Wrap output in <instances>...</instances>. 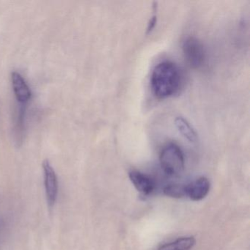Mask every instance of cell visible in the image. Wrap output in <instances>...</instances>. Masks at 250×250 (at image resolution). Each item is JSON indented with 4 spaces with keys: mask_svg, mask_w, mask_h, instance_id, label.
Masks as SVG:
<instances>
[{
    "mask_svg": "<svg viewBox=\"0 0 250 250\" xmlns=\"http://www.w3.org/2000/svg\"><path fill=\"white\" fill-rule=\"evenodd\" d=\"M129 178L131 183L140 192L149 194L154 190L155 183L148 175L137 170L129 172Z\"/></svg>",
    "mask_w": 250,
    "mask_h": 250,
    "instance_id": "52a82bcc",
    "label": "cell"
},
{
    "mask_svg": "<svg viewBox=\"0 0 250 250\" xmlns=\"http://www.w3.org/2000/svg\"><path fill=\"white\" fill-rule=\"evenodd\" d=\"M164 193L168 197L181 198L186 197V186L181 184H169L164 189Z\"/></svg>",
    "mask_w": 250,
    "mask_h": 250,
    "instance_id": "30bf717a",
    "label": "cell"
},
{
    "mask_svg": "<svg viewBox=\"0 0 250 250\" xmlns=\"http://www.w3.org/2000/svg\"><path fill=\"white\" fill-rule=\"evenodd\" d=\"M156 21H157V17L156 16H153L150 20V22H149L148 26H147V33H150L152 31L153 28H154L155 25H156Z\"/></svg>",
    "mask_w": 250,
    "mask_h": 250,
    "instance_id": "7c38bea8",
    "label": "cell"
},
{
    "mask_svg": "<svg viewBox=\"0 0 250 250\" xmlns=\"http://www.w3.org/2000/svg\"><path fill=\"white\" fill-rule=\"evenodd\" d=\"M5 229H6V222H5V219L0 217V247L3 241Z\"/></svg>",
    "mask_w": 250,
    "mask_h": 250,
    "instance_id": "8fae6325",
    "label": "cell"
},
{
    "mask_svg": "<svg viewBox=\"0 0 250 250\" xmlns=\"http://www.w3.org/2000/svg\"><path fill=\"white\" fill-rule=\"evenodd\" d=\"M43 168L46 198H47L49 207H52L56 203L57 199H58V177H57L55 169L47 159L43 162Z\"/></svg>",
    "mask_w": 250,
    "mask_h": 250,
    "instance_id": "277c9868",
    "label": "cell"
},
{
    "mask_svg": "<svg viewBox=\"0 0 250 250\" xmlns=\"http://www.w3.org/2000/svg\"><path fill=\"white\" fill-rule=\"evenodd\" d=\"M159 160L162 169L167 175H178L184 170L185 165L184 153L181 147L175 143H169L163 147Z\"/></svg>",
    "mask_w": 250,
    "mask_h": 250,
    "instance_id": "7a4b0ae2",
    "label": "cell"
},
{
    "mask_svg": "<svg viewBox=\"0 0 250 250\" xmlns=\"http://www.w3.org/2000/svg\"><path fill=\"white\" fill-rule=\"evenodd\" d=\"M210 188V184L208 179L201 177L186 186V194L191 200L200 201L208 195Z\"/></svg>",
    "mask_w": 250,
    "mask_h": 250,
    "instance_id": "8992f818",
    "label": "cell"
},
{
    "mask_svg": "<svg viewBox=\"0 0 250 250\" xmlns=\"http://www.w3.org/2000/svg\"><path fill=\"white\" fill-rule=\"evenodd\" d=\"M182 49L184 58L190 66L198 68L204 64L206 49L198 39L194 36L187 38L183 43Z\"/></svg>",
    "mask_w": 250,
    "mask_h": 250,
    "instance_id": "3957f363",
    "label": "cell"
},
{
    "mask_svg": "<svg viewBox=\"0 0 250 250\" xmlns=\"http://www.w3.org/2000/svg\"><path fill=\"white\" fill-rule=\"evenodd\" d=\"M183 84V75L178 65L165 61L155 66L150 77V87L153 96L158 99H166L176 94Z\"/></svg>",
    "mask_w": 250,
    "mask_h": 250,
    "instance_id": "6da1fadb",
    "label": "cell"
},
{
    "mask_svg": "<svg viewBox=\"0 0 250 250\" xmlns=\"http://www.w3.org/2000/svg\"><path fill=\"white\" fill-rule=\"evenodd\" d=\"M13 89L20 104L27 105L32 96L31 89L27 81L18 71L11 73Z\"/></svg>",
    "mask_w": 250,
    "mask_h": 250,
    "instance_id": "5b68a950",
    "label": "cell"
},
{
    "mask_svg": "<svg viewBox=\"0 0 250 250\" xmlns=\"http://www.w3.org/2000/svg\"><path fill=\"white\" fill-rule=\"evenodd\" d=\"M195 238L193 236L181 237L172 242L161 246L158 250H190L195 245Z\"/></svg>",
    "mask_w": 250,
    "mask_h": 250,
    "instance_id": "ba28073f",
    "label": "cell"
},
{
    "mask_svg": "<svg viewBox=\"0 0 250 250\" xmlns=\"http://www.w3.org/2000/svg\"><path fill=\"white\" fill-rule=\"evenodd\" d=\"M175 125L178 131L191 143L197 142V134L189 123L182 117H177L175 120Z\"/></svg>",
    "mask_w": 250,
    "mask_h": 250,
    "instance_id": "9c48e42d",
    "label": "cell"
}]
</instances>
